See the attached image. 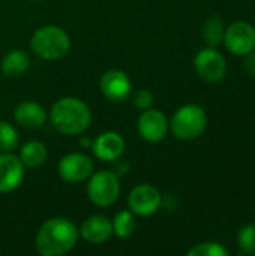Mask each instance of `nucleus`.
Masks as SVG:
<instances>
[{"label": "nucleus", "instance_id": "nucleus-1", "mask_svg": "<svg viewBox=\"0 0 255 256\" xmlns=\"http://www.w3.org/2000/svg\"><path fill=\"white\" fill-rule=\"evenodd\" d=\"M80 238L78 228L66 218L45 220L35 238L36 250L42 256H63L69 254Z\"/></svg>", "mask_w": 255, "mask_h": 256}, {"label": "nucleus", "instance_id": "nucleus-2", "mask_svg": "<svg viewBox=\"0 0 255 256\" xmlns=\"http://www.w3.org/2000/svg\"><path fill=\"white\" fill-rule=\"evenodd\" d=\"M54 129L63 135H80L92 123L90 108L78 98H60L50 111Z\"/></svg>", "mask_w": 255, "mask_h": 256}, {"label": "nucleus", "instance_id": "nucleus-3", "mask_svg": "<svg viewBox=\"0 0 255 256\" xmlns=\"http://www.w3.org/2000/svg\"><path fill=\"white\" fill-rule=\"evenodd\" d=\"M71 48L69 34L59 26H42L30 38V50L42 60H59Z\"/></svg>", "mask_w": 255, "mask_h": 256}, {"label": "nucleus", "instance_id": "nucleus-4", "mask_svg": "<svg viewBox=\"0 0 255 256\" xmlns=\"http://www.w3.org/2000/svg\"><path fill=\"white\" fill-rule=\"evenodd\" d=\"M207 126V116L198 105L189 104L180 106L171 117L170 130L182 141H192L198 138Z\"/></svg>", "mask_w": 255, "mask_h": 256}, {"label": "nucleus", "instance_id": "nucleus-5", "mask_svg": "<svg viewBox=\"0 0 255 256\" xmlns=\"http://www.w3.org/2000/svg\"><path fill=\"white\" fill-rule=\"evenodd\" d=\"M87 183V198L96 207H110L113 206L120 195V182L119 177L108 170L93 172Z\"/></svg>", "mask_w": 255, "mask_h": 256}, {"label": "nucleus", "instance_id": "nucleus-6", "mask_svg": "<svg viewBox=\"0 0 255 256\" xmlns=\"http://www.w3.org/2000/svg\"><path fill=\"white\" fill-rule=\"evenodd\" d=\"M197 75L206 82H218L225 76L227 63L224 56L213 46L201 50L194 58Z\"/></svg>", "mask_w": 255, "mask_h": 256}, {"label": "nucleus", "instance_id": "nucleus-7", "mask_svg": "<svg viewBox=\"0 0 255 256\" xmlns=\"http://www.w3.org/2000/svg\"><path fill=\"white\" fill-rule=\"evenodd\" d=\"M162 204L161 192L152 184L135 186L128 196V207L135 216L147 218L155 214Z\"/></svg>", "mask_w": 255, "mask_h": 256}, {"label": "nucleus", "instance_id": "nucleus-8", "mask_svg": "<svg viewBox=\"0 0 255 256\" xmlns=\"http://www.w3.org/2000/svg\"><path fill=\"white\" fill-rule=\"evenodd\" d=\"M99 90L105 99L119 104L129 99L132 93V81L126 72L119 69H110L102 74L99 80Z\"/></svg>", "mask_w": 255, "mask_h": 256}, {"label": "nucleus", "instance_id": "nucleus-9", "mask_svg": "<svg viewBox=\"0 0 255 256\" xmlns=\"http://www.w3.org/2000/svg\"><path fill=\"white\" fill-rule=\"evenodd\" d=\"M57 172L68 183H81L93 174V162L83 153H69L59 160Z\"/></svg>", "mask_w": 255, "mask_h": 256}, {"label": "nucleus", "instance_id": "nucleus-10", "mask_svg": "<svg viewBox=\"0 0 255 256\" xmlns=\"http://www.w3.org/2000/svg\"><path fill=\"white\" fill-rule=\"evenodd\" d=\"M170 129L168 118L159 110H144L137 122V130L140 136L147 142H159L162 141Z\"/></svg>", "mask_w": 255, "mask_h": 256}, {"label": "nucleus", "instance_id": "nucleus-11", "mask_svg": "<svg viewBox=\"0 0 255 256\" xmlns=\"http://www.w3.org/2000/svg\"><path fill=\"white\" fill-rule=\"evenodd\" d=\"M224 42L231 54L246 56L255 48V28L245 21L233 22L225 30Z\"/></svg>", "mask_w": 255, "mask_h": 256}, {"label": "nucleus", "instance_id": "nucleus-12", "mask_svg": "<svg viewBox=\"0 0 255 256\" xmlns=\"http://www.w3.org/2000/svg\"><path fill=\"white\" fill-rule=\"evenodd\" d=\"M26 166L18 156L12 153H0V194L14 192L24 182Z\"/></svg>", "mask_w": 255, "mask_h": 256}, {"label": "nucleus", "instance_id": "nucleus-13", "mask_svg": "<svg viewBox=\"0 0 255 256\" xmlns=\"http://www.w3.org/2000/svg\"><path fill=\"white\" fill-rule=\"evenodd\" d=\"M92 152L93 154L102 162H113L117 160L125 152V140L120 134L108 130L98 135L92 141Z\"/></svg>", "mask_w": 255, "mask_h": 256}, {"label": "nucleus", "instance_id": "nucleus-14", "mask_svg": "<svg viewBox=\"0 0 255 256\" xmlns=\"http://www.w3.org/2000/svg\"><path fill=\"white\" fill-rule=\"evenodd\" d=\"M78 231L80 237L90 244H104L114 236L113 224L104 214H93L87 218Z\"/></svg>", "mask_w": 255, "mask_h": 256}, {"label": "nucleus", "instance_id": "nucleus-15", "mask_svg": "<svg viewBox=\"0 0 255 256\" xmlns=\"http://www.w3.org/2000/svg\"><path fill=\"white\" fill-rule=\"evenodd\" d=\"M14 118L17 124L24 129H39L45 124L48 114L41 104L33 100H24L15 106Z\"/></svg>", "mask_w": 255, "mask_h": 256}, {"label": "nucleus", "instance_id": "nucleus-16", "mask_svg": "<svg viewBox=\"0 0 255 256\" xmlns=\"http://www.w3.org/2000/svg\"><path fill=\"white\" fill-rule=\"evenodd\" d=\"M29 68L30 57L24 50L20 48L8 51L0 62V70L6 78H20L29 70Z\"/></svg>", "mask_w": 255, "mask_h": 256}, {"label": "nucleus", "instance_id": "nucleus-17", "mask_svg": "<svg viewBox=\"0 0 255 256\" xmlns=\"http://www.w3.org/2000/svg\"><path fill=\"white\" fill-rule=\"evenodd\" d=\"M20 160L26 168H39L48 158L47 146L41 141H29L20 150Z\"/></svg>", "mask_w": 255, "mask_h": 256}, {"label": "nucleus", "instance_id": "nucleus-18", "mask_svg": "<svg viewBox=\"0 0 255 256\" xmlns=\"http://www.w3.org/2000/svg\"><path fill=\"white\" fill-rule=\"evenodd\" d=\"M113 224V234L117 238H129L134 231H135V214L131 210H122L119 212L114 219L111 220Z\"/></svg>", "mask_w": 255, "mask_h": 256}, {"label": "nucleus", "instance_id": "nucleus-19", "mask_svg": "<svg viewBox=\"0 0 255 256\" xmlns=\"http://www.w3.org/2000/svg\"><path fill=\"white\" fill-rule=\"evenodd\" d=\"M225 27L224 21L218 15H212L206 20L203 26V38L209 46H216L224 40Z\"/></svg>", "mask_w": 255, "mask_h": 256}, {"label": "nucleus", "instance_id": "nucleus-20", "mask_svg": "<svg viewBox=\"0 0 255 256\" xmlns=\"http://www.w3.org/2000/svg\"><path fill=\"white\" fill-rule=\"evenodd\" d=\"M18 147V132L8 123L0 120V153H12Z\"/></svg>", "mask_w": 255, "mask_h": 256}, {"label": "nucleus", "instance_id": "nucleus-21", "mask_svg": "<svg viewBox=\"0 0 255 256\" xmlns=\"http://www.w3.org/2000/svg\"><path fill=\"white\" fill-rule=\"evenodd\" d=\"M237 243L239 248L242 250V254L245 255H255V225L249 224L245 225L239 236H237Z\"/></svg>", "mask_w": 255, "mask_h": 256}, {"label": "nucleus", "instance_id": "nucleus-22", "mask_svg": "<svg viewBox=\"0 0 255 256\" xmlns=\"http://www.w3.org/2000/svg\"><path fill=\"white\" fill-rule=\"evenodd\" d=\"M189 256H228V250L219 243H200L194 246L189 252Z\"/></svg>", "mask_w": 255, "mask_h": 256}, {"label": "nucleus", "instance_id": "nucleus-23", "mask_svg": "<svg viewBox=\"0 0 255 256\" xmlns=\"http://www.w3.org/2000/svg\"><path fill=\"white\" fill-rule=\"evenodd\" d=\"M131 102L135 108L144 111V110H149L152 108L153 102H155V98L152 94V92L146 90V88H141V90H135L131 93Z\"/></svg>", "mask_w": 255, "mask_h": 256}, {"label": "nucleus", "instance_id": "nucleus-24", "mask_svg": "<svg viewBox=\"0 0 255 256\" xmlns=\"http://www.w3.org/2000/svg\"><path fill=\"white\" fill-rule=\"evenodd\" d=\"M245 70L251 75L255 76V52L246 54V60H245Z\"/></svg>", "mask_w": 255, "mask_h": 256}, {"label": "nucleus", "instance_id": "nucleus-25", "mask_svg": "<svg viewBox=\"0 0 255 256\" xmlns=\"http://www.w3.org/2000/svg\"><path fill=\"white\" fill-rule=\"evenodd\" d=\"M81 146H89V147H92V141H89V140H81Z\"/></svg>", "mask_w": 255, "mask_h": 256}, {"label": "nucleus", "instance_id": "nucleus-26", "mask_svg": "<svg viewBox=\"0 0 255 256\" xmlns=\"http://www.w3.org/2000/svg\"><path fill=\"white\" fill-rule=\"evenodd\" d=\"M33 2H41V0H33Z\"/></svg>", "mask_w": 255, "mask_h": 256}]
</instances>
